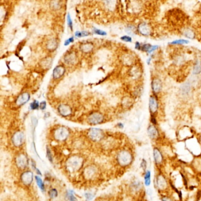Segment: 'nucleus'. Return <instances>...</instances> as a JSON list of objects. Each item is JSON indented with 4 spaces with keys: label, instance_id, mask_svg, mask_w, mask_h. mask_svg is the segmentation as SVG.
<instances>
[{
    "label": "nucleus",
    "instance_id": "obj_29",
    "mask_svg": "<svg viewBox=\"0 0 201 201\" xmlns=\"http://www.w3.org/2000/svg\"><path fill=\"white\" fill-rule=\"evenodd\" d=\"M190 89H191V87H190L189 85L187 84V83H186V84L183 85L182 88V91L183 94H187L189 93V91H190Z\"/></svg>",
    "mask_w": 201,
    "mask_h": 201
},
{
    "label": "nucleus",
    "instance_id": "obj_44",
    "mask_svg": "<svg viewBox=\"0 0 201 201\" xmlns=\"http://www.w3.org/2000/svg\"><path fill=\"white\" fill-rule=\"evenodd\" d=\"M135 48L137 50H140V48H141V47H140V44L139 42H136L135 43Z\"/></svg>",
    "mask_w": 201,
    "mask_h": 201
},
{
    "label": "nucleus",
    "instance_id": "obj_7",
    "mask_svg": "<svg viewBox=\"0 0 201 201\" xmlns=\"http://www.w3.org/2000/svg\"><path fill=\"white\" fill-rule=\"evenodd\" d=\"M21 181L26 186H30L33 181V173L30 171L24 172L20 176Z\"/></svg>",
    "mask_w": 201,
    "mask_h": 201
},
{
    "label": "nucleus",
    "instance_id": "obj_10",
    "mask_svg": "<svg viewBox=\"0 0 201 201\" xmlns=\"http://www.w3.org/2000/svg\"><path fill=\"white\" fill-rule=\"evenodd\" d=\"M149 109L152 113H156L158 109V101L153 96H150L149 99Z\"/></svg>",
    "mask_w": 201,
    "mask_h": 201
},
{
    "label": "nucleus",
    "instance_id": "obj_20",
    "mask_svg": "<svg viewBox=\"0 0 201 201\" xmlns=\"http://www.w3.org/2000/svg\"><path fill=\"white\" fill-rule=\"evenodd\" d=\"M151 173L150 171H147L145 173L144 179H145V184L146 186H149L150 185L151 183Z\"/></svg>",
    "mask_w": 201,
    "mask_h": 201
},
{
    "label": "nucleus",
    "instance_id": "obj_33",
    "mask_svg": "<svg viewBox=\"0 0 201 201\" xmlns=\"http://www.w3.org/2000/svg\"><path fill=\"white\" fill-rule=\"evenodd\" d=\"M93 31L94 33H96L98 35H106L107 34H106V32L105 31H102L100 30H99V29H97L96 28H94L93 29Z\"/></svg>",
    "mask_w": 201,
    "mask_h": 201
},
{
    "label": "nucleus",
    "instance_id": "obj_3",
    "mask_svg": "<svg viewBox=\"0 0 201 201\" xmlns=\"http://www.w3.org/2000/svg\"><path fill=\"white\" fill-rule=\"evenodd\" d=\"M69 136L68 130L64 127H60L57 128L54 133V139L60 141L66 140Z\"/></svg>",
    "mask_w": 201,
    "mask_h": 201
},
{
    "label": "nucleus",
    "instance_id": "obj_1",
    "mask_svg": "<svg viewBox=\"0 0 201 201\" xmlns=\"http://www.w3.org/2000/svg\"><path fill=\"white\" fill-rule=\"evenodd\" d=\"M83 159L79 156H73L66 162V168L71 172H74L80 169L83 164Z\"/></svg>",
    "mask_w": 201,
    "mask_h": 201
},
{
    "label": "nucleus",
    "instance_id": "obj_8",
    "mask_svg": "<svg viewBox=\"0 0 201 201\" xmlns=\"http://www.w3.org/2000/svg\"><path fill=\"white\" fill-rule=\"evenodd\" d=\"M103 116L99 113H94L90 115L88 118V122L91 125H97L103 122Z\"/></svg>",
    "mask_w": 201,
    "mask_h": 201
},
{
    "label": "nucleus",
    "instance_id": "obj_18",
    "mask_svg": "<svg viewBox=\"0 0 201 201\" xmlns=\"http://www.w3.org/2000/svg\"><path fill=\"white\" fill-rule=\"evenodd\" d=\"M157 185H158V187L159 189H164L166 187V185H167L166 181L165 180L164 178H163L162 176H158Z\"/></svg>",
    "mask_w": 201,
    "mask_h": 201
},
{
    "label": "nucleus",
    "instance_id": "obj_27",
    "mask_svg": "<svg viewBox=\"0 0 201 201\" xmlns=\"http://www.w3.org/2000/svg\"><path fill=\"white\" fill-rule=\"evenodd\" d=\"M67 198L68 201H76L77 200L76 197L73 195V192H72V191H70V192L67 193Z\"/></svg>",
    "mask_w": 201,
    "mask_h": 201
},
{
    "label": "nucleus",
    "instance_id": "obj_21",
    "mask_svg": "<svg viewBox=\"0 0 201 201\" xmlns=\"http://www.w3.org/2000/svg\"><path fill=\"white\" fill-rule=\"evenodd\" d=\"M75 57L76 56L73 53L68 54V55L66 56V57H65L66 62H67V63H69V64L73 63L75 62V60H76V57Z\"/></svg>",
    "mask_w": 201,
    "mask_h": 201
},
{
    "label": "nucleus",
    "instance_id": "obj_38",
    "mask_svg": "<svg viewBox=\"0 0 201 201\" xmlns=\"http://www.w3.org/2000/svg\"><path fill=\"white\" fill-rule=\"evenodd\" d=\"M85 197H86L87 200H91L93 198L94 196L91 194L86 193V194H85Z\"/></svg>",
    "mask_w": 201,
    "mask_h": 201
},
{
    "label": "nucleus",
    "instance_id": "obj_9",
    "mask_svg": "<svg viewBox=\"0 0 201 201\" xmlns=\"http://www.w3.org/2000/svg\"><path fill=\"white\" fill-rule=\"evenodd\" d=\"M97 174V171L96 168L93 166H89L86 167L84 171V175L86 178L88 179H91L95 178Z\"/></svg>",
    "mask_w": 201,
    "mask_h": 201
},
{
    "label": "nucleus",
    "instance_id": "obj_24",
    "mask_svg": "<svg viewBox=\"0 0 201 201\" xmlns=\"http://www.w3.org/2000/svg\"><path fill=\"white\" fill-rule=\"evenodd\" d=\"M93 47L90 44H86L81 46V49L84 52H89L91 51Z\"/></svg>",
    "mask_w": 201,
    "mask_h": 201
},
{
    "label": "nucleus",
    "instance_id": "obj_34",
    "mask_svg": "<svg viewBox=\"0 0 201 201\" xmlns=\"http://www.w3.org/2000/svg\"><path fill=\"white\" fill-rule=\"evenodd\" d=\"M67 23H68V25L69 26V27L71 28V29H73V22H72V19H71V17L69 14L67 15Z\"/></svg>",
    "mask_w": 201,
    "mask_h": 201
},
{
    "label": "nucleus",
    "instance_id": "obj_37",
    "mask_svg": "<svg viewBox=\"0 0 201 201\" xmlns=\"http://www.w3.org/2000/svg\"><path fill=\"white\" fill-rule=\"evenodd\" d=\"M74 41V38L73 37H70V39H68V40H67L66 41H65V43H64V45H68L70 43H72Z\"/></svg>",
    "mask_w": 201,
    "mask_h": 201
},
{
    "label": "nucleus",
    "instance_id": "obj_36",
    "mask_svg": "<svg viewBox=\"0 0 201 201\" xmlns=\"http://www.w3.org/2000/svg\"><path fill=\"white\" fill-rule=\"evenodd\" d=\"M134 30L135 28L133 27L132 26H129L127 28V32H128V34H133L134 32Z\"/></svg>",
    "mask_w": 201,
    "mask_h": 201
},
{
    "label": "nucleus",
    "instance_id": "obj_25",
    "mask_svg": "<svg viewBox=\"0 0 201 201\" xmlns=\"http://www.w3.org/2000/svg\"><path fill=\"white\" fill-rule=\"evenodd\" d=\"M185 35L189 39H194L195 37L194 33L191 30H187L185 32Z\"/></svg>",
    "mask_w": 201,
    "mask_h": 201
},
{
    "label": "nucleus",
    "instance_id": "obj_32",
    "mask_svg": "<svg viewBox=\"0 0 201 201\" xmlns=\"http://www.w3.org/2000/svg\"><path fill=\"white\" fill-rule=\"evenodd\" d=\"M152 45L149 44H144L142 47H141V49H142V50L144 51H146V52H148L150 50L151 48H152Z\"/></svg>",
    "mask_w": 201,
    "mask_h": 201
},
{
    "label": "nucleus",
    "instance_id": "obj_41",
    "mask_svg": "<svg viewBox=\"0 0 201 201\" xmlns=\"http://www.w3.org/2000/svg\"><path fill=\"white\" fill-rule=\"evenodd\" d=\"M81 35H82V37H85V36H87V35H90V33L87 31H81Z\"/></svg>",
    "mask_w": 201,
    "mask_h": 201
},
{
    "label": "nucleus",
    "instance_id": "obj_5",
    "mask_svg": "<svg viewBox=\"0 0 201 201\" xmlns=\"http://www.w3.org/2000/svg\"><path fill=\"white\" fill-rule=\"evenodd\" d=\"M12 142L16 147H20L24 143L25 135L22 132H16L12 137Z\"/></svg>",
    "mask_w": 201,
    "mask_h": 201
},
{
    "label": "nucleus",
    "instance_id": "obj_42",
    "mask_svg": "<svg viewBox=\"0 0 201 201\" xmlns=\"http://www.w3.org/2000/svg\"><path fill=\"white\" fill-rule=\"evenodd\" d=\"M46 107V104H45V102H41V103L40 104V108L42 110H44Z\"/></svg>",
    "mask_w": 201,
    "mask_h": 201
},
{
    "label": "nucleus",
    "instance_id": "obj_17",
    "mask_svg": "<svg viewBox=\"0 0 201 201\" xmlns=\"http://www.w3.org/2000/svg\"><path fill=\"white\" fill-rule=\"evenodd\" d=\"M153 157H154V160L157 164H160L162 162L163 156L160 150L157 148H155L153 150Z\"/></svg>",
    "mask_w": 201,
    "mask_h": 201
},
{
    "label": "nucleus",
    "instance_id": "obj_22",
    "mask_svg": "<svg viewBox=\"0 0 201 201\" xmlns=\"http://www.w3.org/2000/svg\"><path fill=\"white\" fill-rule=\"evenodd\" d=\"M49 197L51 199H55L58 196V191L55 188H52L48 192Z\"/></svg>",
    "mask_w": 201,
    "mask_h": 201
},
{
    "label": "nucleus",
    "instance_id": "obj_2",
    "mask_svg": "<svg viewBox=\"0 0 201 201\" xmlns=\"http://www.w3.org/2000/svg\"><path fill=\"white\" fill-rule=\"evenodd\" d=\"M131 153L127 150H122L117 155V161L121 166H126L131 163L132 161Z\"/></svg>",
    "mask_w": 201,
    "mask_h": 201
},
{
    "label": "nucleus",
    "instance_id": "obj_35",
    "mask_svg": "<svg viewBox=\"0 0 201 201\" xmlns=\"http://www.w3.org/2000/svg\"><path fill=\"white\" fill-rule=\"evenodd\" d=\"M121 40L124 41H126V42H129V43H131L132 42V38L131 37H129V36H127V35H125V36H123V37H121Z\"/></svg>",
    "mask_w": 201,
    "mask_h": 201
},
{
    "label": "nucleus",
    "instance_id": "obj_13",
    "mask_svg": "<svg viewBox=\"0 0 201 201\" xmlns=\"http://www.w3.org/2000/svg\"><path fill=\"white\" fill-rule=\"evenodd\" d=\"M152 88L155 93H159L161 91L162 88V84L161 81L158 79H154L152 82Z\"/></svg>",
    "mask_w": 201,
    "mask_h": 201
},
{
    "label": "nucleus",
    "instance_id": "obj_16",
    "mask_svg": "<svg viewBox=\"0 0 201 201\" xmlns=\"http://www.w3.org/2000/svg\"><path fill=\"white\" fill-rule=\"evenodd\" d=\"M148 133L149 137L152 139H155L158 137V131L156 127L153 125H150L148 129Z\"/></svg>",
    "mask_w": 201,
    "mask_h": 201
},
{
    "label": "nucleus",
    "instance_id": "obj_19",
    "mask_svg": "<svg viewBox=\"0 0 201 201\" xmlns=\"http://www.w3.org/2000/svg\"><path fill=\"white\" fill-rule=\"evenodd\" d=\"M35 181H36V183H37V185L39 186V187L41 189V191L44 192L45 191V186H44V184L43 183V180L41 179L40 177L39 176H35Z\"/></svg>",
    "mask_w": 201,
    "mask_h": 201
},
{
    "label": "nucleus",
    "instance_id": "obj_43",
    "mask_svg": "<svg viewBox=\"0 0 201 201\" xmlns=\"http://www.w3.org/2000/svg\"><path fill=\"white\" fill-rule=\"evenodd\" d=\"M162 201H173L171 198L166 197V196H163L162 199Z\"/></svg>",
    "mask_w": 201,
    "mask_h": 201
},
{
    "label": "nucleus",
    "instance_id": "obj_23",
    "mask_svg": "<svg viewBox=\"0 0 201 201\" xmlns=\"http://www.w3.org/2000/svg\"><path fill=\"white\" fill-rule=\"evenodd\" d=\"M200 72H201V63H200V62H196V64L194 67L193 73L194 74H199Z\"/></svg>",
    "mask_w": 201,
    "mask_h": 201
},
{
    "label": "nucleus",
    "instance_id": "obj_12",
    "mask_svg": "<svg viewBox=\"0 0 201 201\" xmlns=\"http://www.w3.org/2000/svg\"><path fill=\"white\" fill-rule=\"evenodd\" d=\"M138 30L140 34L144 35H149L151 32V29L146 23H141L138 27Z\"/></svg>",
    "mask_w": 201,
    "mask_h": 201
},
{
    "label": "nucleus",
    "instance_id": "obj_28",
    "mask_svg": "<svg viewBox=\"0 0 201 201\" xmlns=\"http://www.w3.org/2000/svg\"><path fill=\"white\" fill-rule=\"evenodd\" d=\"M56 45H57L56 41H54V40H50V41L49 42L48 45H47V47H48V48H49V49L53 50V49H55Z\"/></svg>",
    "mask_w": 201,
    "mask_h": 201
},
{
    "label": "nucleus",
    "instance_id": "obj_31",
    "mask_svg": "<svg viewBox=\"0 0 201 201\" xmlns=\"http://www.w3.org/2000/svg\"><path fill=\"white\" fill-rule=\"evenodd\" d=\"M30 107L31 108V109L32 110H36L39 108V102L36 100H35L33 102H32L30 104Z\"/></svg>",
    "mask_w": 201,
    "mask_h": 201
},
{
    "label": "nucleus",
    "instance_id": "obj_15",
    "mask_svg": "<svg viewBox=\"0 0 201 201\" xmlns=\"http://www.w3.org/2000/svg\"><path fill=\"white\" fill-rule=\"evenodd\" d=\"M58 112L62 116H67L72 113V110L68 105L62 104L58 107Z\"/></svg>",
    "mask_w": 201,
    "mask_h": 201
},
{
    "label": "nucleus",
    "instance_id": "obj_39",
    "mask_svg": "<svg viewBox=\"0 0 201 201\" xmlns=\"http://www.w3.org/2000/svg\"><path fill=\"white\" fill-rule=\"evenodd\" d=\"M141 166L142 167L143 169H145L146 168V166H147V163H146V162L145 161V159H143L142 162H141Z\"/></svg>",
    "mask_w": 201,
    "mask_h": 201
},
{
    "label": "nucleus",
    "instance_id": "obj_26",
    "mask_svg": "<svg viewBox=\"0 0 201 201\" xmlns=\"http://www.w3.org/2000/svg\"><path fill=\"white\" fill-rule=\"evenodd\" d=\"M189 43V41L186 40H175L173 41L172 42H171L170 44H187Z\"/></svg>",
    "mask_w": 201,
    "mask_h": 201
},
{
    "label": "nucleus",
    "instance_id": "obj_45",
    "mask_svg": "<svg viewBox=\"0 0 201 201\" xmlns=\"http://www.w3.org/2000/svg\"><path fill=\"white\" fill-rule=\"evenodd\" d=\"M151 122L154 124V125H156V120L155 119V118L154 117H152V119H151Z\"/></svg>",
    "mask_w": 201,
    "mask_h": 201
},
{
    "label": "nucleus",
    "instance_id": "obj_30",
    "mask_svg": "<svg viewBox=\"0 0 201 201\" xmlns=\"http://www.w3.org/2000/svg\"><path fill=\"white\" fill-rule=\"evenodd\" d=\"M46 153H47V157L48 158L50 162H53V156H52L51 151L49 148H47V149H46Z\"/></svg>",
    "mask_w": 201,
    "mask_h": 201
},
{
    "label": "nucleus",
    "instance_id": "obj_6",
    "mask_svg": "<svg viewBox=\"0 0 201 201\" xmlns=\"http://www.w3.org/2000/svg\"><path fill=\"white\" fill-rule=\"evenodd\" d=\"M89 138L94 141H98L102 140L104 137V133L99 129H91L88 132Z\"/></svg>",
    "mask_w": 201,
    "mask_h": 201
},
{
    "label": "nucleus",
    "instance_id": "obj_11",
    "mask_svg": "<svg viewBox=\"0 0 201 201\" xmlns=\"http://www.w3.org/2000/svg\"><path fill=\"white\" fill-rule=\"evenodd\" d=\"M30 99V94L28 93H23L20 95L16 100V104L21 106L27 103Z\"/></svg>",
    "mask_w": 201,
    "mask_h": 201
},
{
    "label": "nucleus",
    "instance_id": "obj_4",
    "mask_svg": "<svg viewBox=\"0 0 201 201\" xmlns=\"http://www.w3.org/2000/svg\"><path fill=\"white\" fill-rule=\"evenodd\" d=\"M15 162L18 168L20 169H25L28 166V159L25 153H20L16 156Z\"/></svg>",
    "mask_w": 201,
    "mask_h": 201
},
{
    "label": "nucleus",
    "instance_id": "obj_40",
    "mask_svg": "<svg viewBox=\"0 0 201 201\" xmlns=\"http://www.w3.org/2000/svg\"><path fill=\"white\" fill-rule=\"evenodd\" d=\"M157 49H158V45L152 46V48H151V49H150V50L149 51V53H151L153 52V51L156 50Z\"/></svg>",
    "mask_w": 201,
    "mask_h": 201
},
{
    "label": "nucleus",
    "instance_id": "obj_14",
    "mask_svg": "<svg viewBox=\"0 0 201 201\" xmlns=\"http://www.w3.org/2000/svg\"><path fill=\"white\" fill-rule=\"evenodd\" d=\"M65 69L62 66H58L56 67L53 70V77L55 79H58L60 78L64 73Z\"/></svg>",
    "mask_w": 201,
    "mask_h": 201
}]
</instances>
